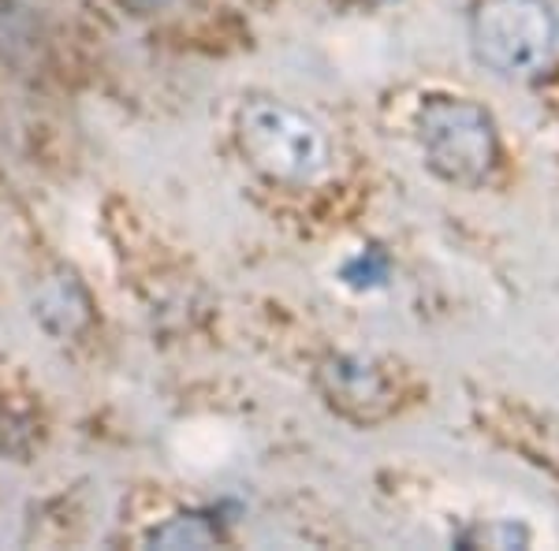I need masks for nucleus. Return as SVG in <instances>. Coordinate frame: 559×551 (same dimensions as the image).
<instances>
[{
	"mask_svg": "<svg viewBox=\"0 0 559 551\" xmlns=\"http://www.w3.org/2000/svg\"><path fill=\"white\" fill-rule=\"evenodd\" d=\"M236 142L247 165L280 187H313L332 165V142L321 123L276 97L242 101Z\"/></svg>",
	"mask_w": 559,
	"mask_h": 551,
	"instance_id": "obj_1",
	"label": "nucleus"
},
{
	"mask_svg": "<svg viewBox=\"0 0 559 551\" xmlns=\"http://www.w3.org/2000/svg\"><path fill=\"white\" fill-rule=\"evenodd\" d=\"M471 45L492 75L537 83L556 64L559 23L548 0H474Z\"/></svg>",
	"mask_w": 559,
	"mask_h": 551,
	"instance_id": "obj_2",
	"label": "nucleus"
},
{
	"mask_svg": "<svg viewBox=\"0 0 559 551\" xmlns=\"http://www.w3.org/2000/svg\"><path fill=\"white\" fill-rule=\"evenodd\" d=\"M418 142L426 165L455 187H481L500 160L492 116L471 97H426L418 108Z\"/></svg>",
	"mask_w": 559,
	"mask_h": 551,
	"instance_id": "obj_3",
	"label": "nucleus"
},
{
	"mask_svg": "<svg viewBox=\"0 0 559 551\" xmlns=\"http://www.w3.org/2000/svg\"><path fill=\"white\" fill-rule=\"evenodd\" d=\"M318 384L332 410H340L350 421H377V418H384L388 406H392L388 376L373 361H366L358 355L329 358L318 373Z\"/></svg>",
	"mask_w": 559,
	"mask_h": 551,
	"instance_id": "obj_4",
	"label": "nucleus"
},
{
	"mask_svg": "<svg viewBox=\"0 0 559 551\" xmlns=\"http://www.w3.org/2000/svg\"><path fill=\"white\" fill-rule=\"evenodd\" d=\"M221 540H224V532L216 529V522L210 514L187 511V514L165 518L160 526H153L146 544L150 548H216Z\"/></svg>",
	"mask_w": 559,
	"mask_h": 551,
	"instance_id": "obj_5",
	"label": "nucleus"
},
{
	"mask_svg": "<svg viewBox=\"0 0 559 551\" xmlns=\"http://www.w3.org/2000/svg\"><path fill=\"white\" fill-rule=\"evenodd\" d=\"M463 544H485V548H515L526 544V529L511 526V522H496V526H477L474 532H466Z\"/></svg>",
	"mask_w": 559,
	"mask_h": 551,
	"instance_id": "obj_6",
	"label": "nucleus"
},
{
	"mask_svg": "<svg viewBox=\"0 0 559 551\" xmlns=\"http://www.w3.org/2000/svg\"><path fill=\"white\" fill-rule=\"evenodd\" d=\"M384 276H388V261L377 254V250H366V254H358L344 268V279L355 287H377V284H384Z\"/></svg>",
	"mask_w": 559,
	"mask_h": 551,
	"instance_id": "obj_7",
	"label": "nucleus"
},
{
	"mask_svg": "<svg viewBox=\"0 0 559 551\" xmlns=\"http://www.w3.org/2000/svg\"><path fill=\"white\" fill-rule=\"evenodd\" d=\"M123 8H131V12H139V15H153V12H165L173 0H120Z\"/></svg>",
	"mask_w": 559,
	"mask_h": 551,
	"instance_id": "obj_8",
	"label": "nucleus"
},
{
	"mask_svg": "<svg viewBox=\"0 0 559 551\" xmlns=\"http://www.w3.org/2000/svg\"><path fill=\"white\" fill-rule=\"evenodd\" d=\"M358 4H388V0H358Z\"/></svg>",
	"mask_w": 559,
	"mask_h": 551,
	"instance_id": "obj_9",
	"label": "nucleus"
}]
</instances>
